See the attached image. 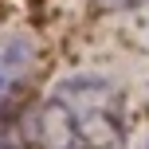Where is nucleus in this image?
I'll list each match as a JSON object with an SVG mask.
<instances>
[{
	"mask_svg": "<svg viewBox=\"0 0 149 149\" xmlns=\"http://www.w3.org/2000/svg\"><path fill=\"white\" fill-rule=\"evenodd\" d=\"M102 12H126V8H137V4H145V0H94Z\"/></svg>",
	"mask_w": 149,
	"mask_h": 149,
	"instance_id": "nucleus-4",
	"label": "nucleus"
},
{
	"mask_svg": "<svg viewBox=\"0 0 149 149\" xmlns=\"http://www.w3.org/2000/svg\"><path fill=\"white\" fill-rule=\"evenodd\" d=\"M36 145V126L28 118H0V149H31Z\"/></svg>",
	"mask_w": 149,
	"mask_h": 149,
	"instance_id": "nucleus-3",
	"label": "nucleus"
},
{
	"mask_svg": "<svg viewBox=\"0 0 149 149\" xmlns=\"http://www.w3.org/2000/svg\"><path fill=\"white\" fill-rule=\"evenodd\" d=\"M36 149H126V98L106 74H67L31 110Z\"/></svg>",
	"mask_w": 149,
	"mask_h": 149,
	"instance_id": "nucleus-1",
	"label": "nucleus"
},
{
	"mask_svg": "<svg viewBox=\"0 0 149 149\" xmlns=\"http://www.w3.org/2000/svg\"><path fill=\"white\" fill-rule=\"evenodd\" d=\"M39 63V51L28 36H0V118L24 94Z\"/></svg>",
	"mask_w": 149,
	"mask_h": 149,
	"instance_id": "nucleus-2",
	"label": "nucleus"
}]
</instances>
